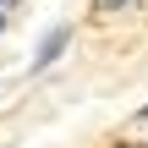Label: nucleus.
I'll return each mask as SVG.
<instances>
[{
    "label": "nucleus",
    "instance_id": "2",
    "mask_svg": "<svg viewBox=\"0 0 148 148\" xmlns=\"http://www.w3.org/2000/svg\"><path fill=\"white\" fill-rule=\"evenodd\" d=\"M126 5H132V0H104V5H99V16H110V11H126Z\"/></svg>",
    "mask_w": 148,
    "mask_h": 148
},
{
    "label": "nucleus",
    "instance_id": "1",
    "mask_svg": "<svg viewBox=\"0 0 148 148\" xmlns=\"http://www.w3.org/2000/svg\"><path fill=\"white\" fill-rule=\"evenodd\" d=\"M71 49V22H55V27H44V38L33 44V71H49L60 55Z\"/></svg>",
    "mask_w": 148,
    "mask_h": 148
},
{
    "label": "nucleus",
    "instance_id": "4",
    "mask_svg": "<svg viewBox=\"0 0 148 148\" xmlns=\"http://www.w3.org/2000/svg\"><path fill=\"white\" fill-rule=\"evenodd\" d=\"M137 121H148V104H143V110H137Z\"/></svg>",
    "mask_w": 148,
    "mask_h": 148
},
{
    "label": "nucleus",
    "instance_id": "5",
    "mask_svg": "<svg viewBox=\"0 0 148 148\" xmlns=\"http://www.w3.org/2000/svg\"><path fill=\"white\" fill-rule=\"evenodd\" d=\"M99 5H104V0H93V11H99Z\"/></svg>",
    "mask_w": 148,
    "mask_h": 148
},
{
    "label": "nucleus",
    "instance_id": "3",
    "mask_svg": "<svg viewBox=\"0 0 148 148\" xmlns=\"http://www.w3.org/2000/svg\"><path fill=\"white\" fill-rule=\"evenodd\" d=\"M115 148H148V137H126V143H115Z\"/></svg>",
    "mask_w": 148,
    "mask_h": 148
}]
</instances>
